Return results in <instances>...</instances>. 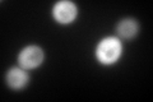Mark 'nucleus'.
<instances>
[{
    "mask_svg": "<svg viewBox=\"0 0 153 102\" xmlns=\"http://www.w3.org/2000/svg\"><path fill=\"white\" fill-rule=\"evenodd\" d=\"M76 14V9L74 4L71 3H60L55 7V17L57 21L66 23L73 21V18Z\"/></svg>",
    "mask_w": 153,
    "mask_h": 102,
    "instance_id": "nucleus-3",
    "label": "nucleus"
},
{
    "mask_svg": "<svg viewBox=\"0 0 153 102\" xmlns=\"http://www.w3.org/2000/svg\"><path fill=\"white\" fill-rule=\"evenodd\" d=\"M42 57H44V55H42V51L40 48L32 46L26 48L22 52L21 56H19V61L26 68H35L42 61Z\"/></svg>",
    "mask_w": 153,
    "mask_h": 102,
    "instance_id": "nucleus-2",
    "label": "nucleus"
},
{
    "mask_svg": "<svg viewBox=\"0 0 153 102\" xmlns=\"http://www.w3.org/2000/svg\"><path fill=\"white\" fill-rule=\"evenodd\" d=\"M120 51H121V46L119 41L114 40V38H108V40H105L100 45L98 57L103 63H112L119 57Z\"/></svg>",
    "mask_w": 153,
    "mask_h": 102,
    "instance_id": "nucleus-1",
    "label": "nucleus"
},
{
    "mask_svg": "<svg viewBox=\"0 0 153 102\" xmlns=\"http://www.w3.org/2000/svg\"><path fill=\"white\" fill-rule=\"evenodd\" d=\"M117 30H119V33H120L121 37H124V38H130V37H133L137 33L138 26H137V23L134 22V21L128 19V21H123L120 24H119Z\"/></svg>",
    "mask_w": 153,
    "mask_h": 102,
    "instance_id": "nucleus-5",
    "label": "nucleus"
},
{
    "mask_svg": "<svg viewBox=\"0 0 153 102\" xmlns=\"http://www.w3.org/2000/svg\"><path fill=\"white\" fill-rule=\"evenodd\" d=\"M8 83L13 88H21L27 83V74L23 70L12 69L8 74Z\"/></svg>",
    "mask_w": 153,
    "mask_h": 102,
    "instance_id": "nucleus-4",
    "label": "nucleus"
}]
</instances>
